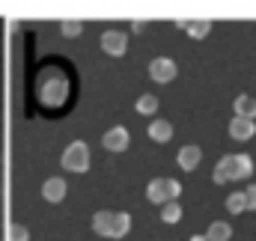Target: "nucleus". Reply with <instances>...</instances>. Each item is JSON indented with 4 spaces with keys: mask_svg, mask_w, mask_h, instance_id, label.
<instances>
[{
    "mask_svg": "<svg viewBox=\"0 0 256 241\" xmlns=\"http://www.w3.org/2000/svg\"><path fill=\"white\" fill-rule=\"evenodd\" d=\"M254 173V158L250 155H224L214 167V182H238V179H250Z\"/></svg>",
    "mask_w": 256,
    "mask_h": 241,
    "instance_id": "f257e3e1",
    "label": "nucleus"
},
{
    "mask_svg": "<svg viewBox=\"0 0 256 241\" xmlns=\"http://www.w3.org/2000/svg\"><path fill=\"white\" fill-rule=\"evenodd\" d=\"M92 230L104 238H122L131 230V218L126 212H98L92 218Z\"/></svg>",
    "mask_w": 256,
    "mask_h": 241,
    "instance_id": "f03ea898",
    "label": "nucleus"
},
{
    "mask_svg": "<svg viewBox=\"0 0 256 241\" xmlns=\"http://www.w3.org/2000/svg\"><path fill=\"white\" fill-rule=\"evenodd\" d=\"M60 161H63V167L68 173H86L90 170V149H86V143H80V140L68 143Z\"/></svg>",
    "mask_w": 256,
    "mask_h": 241,
    "instance_id": "7ed1b4c3",
    "label": "nucleus"
},
{
    "mask_svg": "<svg viewBox=\"0 0 256 241\" xmlns=\"http://www.w3.org/2000/svg\"><path fill=\"white\" fill-rule=\"evenodd\" d=\"M179 194H182V184H179L176 179H152L149 182V188H146L149 202H158V206L173 202Z\"/></svg>",
    "mask_w": 256,
    "mask_h": 241,
    "instance_id": "20e7f679",
    "label": "nucleus"
},
{
    "mask_svg": "<svg viewBox=\"0 0 256 241\" xmlns=\"http://www.w3.org/2000/svg\"><path fill=\"white\" fill-rule=\"evenodd\" d=\"M66 96H68V84L60 72H48L42 78V102L45 104H60Z\"/></svg>",
    "mask_w": 256,
    "mask_h": 241,
    "instance_id": "39448f33",
    "label": "nucleus"
},
{
    "mask_svg": "<svg viewBox=\"0 0 256 241\" xmlns=\"http://www.w3.org/2000/svg\"><path fill=\"white\" fill-rule=\"evenodd\" d=\"M176 62L170 60V57H155V60L149 62V74H152V80L155 84H170L173 78H176Z\"/></svg>",
    "mask_w": 256,
    "mask_h": 241,
    "instance_id": "423d86ee",
    "label": "nucleus"
},
{
    "mask_svg": "<svg viewBox=\"0 0 256 241\" xmlns=\"http://www.w3.org/2000/svg\"><path fill=\"white\" fill-rule=\"evenodd\" d=\"M102 48H104V54H110V57H122L126 48H128V36L122 30H104Z\"/></svg>",
    "mask_w": 256,
    "mask_h": 241,
    "instance_id": "0eeeda50",
    "label": "nucleus"
},
{
    "mask_svg": "<svg viewBox=\"0 0 256 241\" xmlns=\"http://www.w3.org/2000/svg\"><path fill=\"white\" fill-rule=\"evenodd\" d=\"M102 143H104L108 152H122V149H128V131L122 125H116V128H110V131L102 137Z\"/></svg>",
    "mask_w": 256,
    "mask_h": 241,
    "instance_id": "6e6552de",
    "label": "nucleus"
},
{
    "mask_svg": "<svg viewBox=\"0 0 256 241\" xmlns=\"http://www.w3.org/2000/svg\"><path fill=\"white\" fill-rule=\"evenodd\" d=\"M254 134H256V122L254 120L232 116V122H230V137H232V140H250Z\"/></svg>",
    "mask_w": 256,
    "mask_h": 241,
    "instance_id": "1a4fd4ad",
    "label": "nucleus"
},
{
    "mask_svg": "<svg viewBox=\"0 0 256 241\" xmlns=\"http://www.w3.org/2000/svg\"><path fill=\"white\" fill-rule=\"evenodd\" d=\"M176 161H179L182 170H196L200 161H202V149L200 146H182L179 155H176Z\"/></svg>",
    "mask_w": 256,
    "mask_h": 241,
    "instance_id": "9d476101",
    "label": "nucleus"
},
{
    "mask_svg": "<svg viewBox=\"0 0 256 241\" xmlns=\"http://www.w3.org/2000/svg\"><path fill=\"white\" fill-rule=\"evenodd\" d=\"M42 196L48 200V202H63L66 196V182L60 176H51V179H45L42 184Z\"/></svg>",
    "mask_w": 256,
    "mask_h": 241,
    "instance_id": "9b49d317",
    "label": "nucleus"
},
{
    "mask_svg": "<svg viewBox=\"0 0 256 241\" xmlns=\"http://www.w3.org/2000/svg\"><path fill=\"white\" fill-rule=\"evenodd\" d=\"M149 137L155 140V143H167L170 137H173V125L167 120H152V125H149Z\"/></svg>",
    "mask_w": 256,
    "mask_h": 241,
    "instance_id": "f8f14e48",
    "label": "nucleus"
},
{
    "mask_svg": "<svg viewBox=\"0 0 256 241\" xmlns=\"http://www.w3.org/2000/svg\"><path fill=\"white\" fill-rule=\"evenodd\" d=\"M232 108H236V116H242V120H256V98L254 96H238Z\"/></svg>",
    "mask_w": 256,
    "mask_h": 241,
    "instance_id": "ddd939ff",
    "label": "nucleus"
},
{
    "mask_svg": "<svg viewBox=\"0 0 256 241\" xmlns=\"http://www.w3.org/2000/svg\"><path fill=\"white\" fill-rule=\"evenodd\" d=\"M206 238H208V241H230V238H232V226H230V224H224V220H214V224L208 226Z\"/></svg>",
    "mask_w": 256,
    "mask_h": 241,
    "instance_id": "4468645a",
    "label": "nucleus"
},
{
    "mask_svg": "<svg viewBox=\"0 0 256 241\" xmlns=\"http://www.w3.org/2000/svg\"><path fill=\"white\" fill-rule=\"evenodd\" d=\"M179 27L188 30V36H194V39H202V36H208L212 21H179Z\"/></svg>",
    "mask_w": 256,
    "mask_h": 241,
    "instance_id": "2eb2a0df",
    "label": "nucleus"
},
{
    "mask_svg": "<svg viewBox=\"0 0 256 241\" xmlns=\"http://www.w3.org/2000/svg\"><path fill=\"white\" fill-rule=\"evenodd\" d=\"M226 212H230V214H242V212H248V196H244V190H236V194L226 196Z\"/></svg>",
    "mask_w": 256,
    "mask_h": 241,
    "instance_id": "dca6fc26",
    "label": "nucleus"
},
{
    "mask_svg": "<svg viewBox=\"0 0 256 241\" xmlns=\"http://www.w3.org/2000/svg\"><path fill=\"white\" fill-rule=\"evenodd\" d=\"M161 220H164V224H179V220H182V206H179L176 200H173V202H164V206H161Z\"/></svg>",
    "mask_w": 256,
    "mask_h": 241,
    "instance_id": "f3484780",
    "label": "nucleus"
},
{
    "mask_svg": "<svg viewBox=\"0 0 256 241\" xmlns=\"http://www.w3.org/2000/svg\"><path fill=\"white\" fill-rule=\"evenodd\" d=\"M155 110H158V98H155V96H149V92H146V96H140V98H137V114L152 116Z\"/></svg>",
    "mask_w": 256,
    "mask_h": 241,
    "instance_id": "a211bd4d",
    "label": "nucleus"
},
{
    "mask_svg": "<svg viewBox=\"0 0 256 241\" xmlns=\"http://www.w3.org/2000/svg\"><path fill=\"white\" fill-rule=\"evenodd\" d=\"M27 238H30V232H27L21 224H12V226H9V238L6 241H27Z\"/></svg>",
    "mask_w": 256,
    "mask_h": 241,
    "instance_id": "6ab92c4d",
    "label": "nucleus"
},
{
    "mask_svg": "<svg viewBox=\"0 0 256 241\" xmlns=\"http://www.w3.org/2000/svg\"><path fill=\"white\" fill-rule=\"evenodd\" d=\"M60 30H63V36H80L84 24H80V21H63V24H60Z\"/></svg>",
    "mask_w": 256,
    "mask_h": 241,
    "instance_id": "aec40b11",
    "label": "nucleus"
},
{
    "mask_svg": "<svg viewBox=\"0 0 256 241\" xmlns=\"http://www.w3.org/2000/svg\"><path fill=\"white\" fill-rule=\"evenodd\" d=\"M244 196H248V208H250V212H256V184H248Z\"/></svg>",
    "mask_w": 256,
    "mask_h": 241,
    "instance_id": "412c9836",
    "label": "nucleus"
},
{
    "mask_svg": "<svg viewBox=\"0 0 256 241\" xmlns=\"http://www.w3.org/2000/svg\"><path fill=\"white\" fill-rule=\"evenodd\" d=\"M191 241H208V238H206V236H194Z\"/></svg>",
    "mask_w": 256,
    "mask_h": 241,
    "instance_id": "4be33fe9",
    "label": "nucleus"
}]
</instances>
